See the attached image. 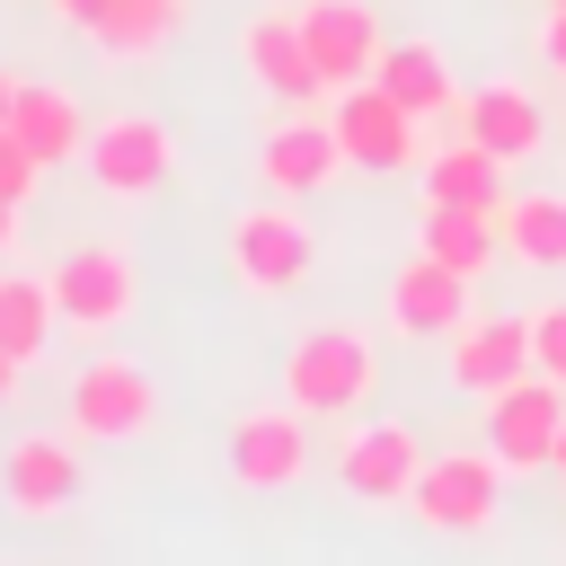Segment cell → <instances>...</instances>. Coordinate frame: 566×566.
Listing matches in <instances>:
<instances>
[{
	"label": "cell",
	"instance_id": "6da1fadb",
	"mask_svg": "<svg viewBox=\"0 0 566 566\" xmlns=\"http://www.w3.org/2000/svg\"><path fill=\"white\" fill-rule=\"evenodd\" d=\"M380 380V354L363 327H301L283 354V407L301 416H354Z\"/></svg>",
	"mask_w": 566,
	"mask_h": 566
},
{
	"label": "cell",
	"instance_id": "7a4b0ae2",
	"mask_svg": "<svg viewBox=\"0 0 566 566\" xmlns=\"http://www.w3.org/2000/svg\"><path fill=\"white\" fill-rule=\"evenodd\" d=\"M133 301H142V274H133V256H124L115 239H88V248H71V256L53 265V310H62V327L106 336V327L133 318Z\"/></svg>",
	"mask_w": 566,
	"mask_h": 566
},
{
	"label": "cell",
	"instance_id": "3957f363",
	"mask_svg": "<svg viewBox=\"0 0 566 566\" xmlns=\"http://www.w3.org/2000/svg\"><path fill=\"white\" fill-rule=\"evenodd\" d=\"M495 504H504V460L495 451H442V460H424V478L407 495V513L424 531H486Z\"/></svg>",
	"mask_w": 566,
	"mask_h": 566
},
{
	"label": "cell",
	"instance_id": "277c9868",
	"mask_svg": "<svg viewBox=\"0 0 566 566\" xmlns=\"http://www.w3.org/2000/svg\"><path fill=\"white\" fill-rule=\"evenodd\" d=\"M71 424H80L88 442H133V433L159 424V380H150L142 363H124V354H97V363L71 380Z\"/></svg>",
	"mask_w": 566,
	"mask_h": 566
},
{
	"label": "cell",
	"instance_id": "5b68a950",
	"mask_svg": "<svg viewBox=\"0 0 566 566\" xmlns=\"http://www.w3.org/2000/svg\"><path fill=\"white\" fill-rule=\"evenodd\" d=\"M557 433H566V389L548 371H522L513 389H495L486 407V451L504 469H557Z\"/></svg>",
	"mask_w": 566,
	"mask_h": 566
},
{
	"label": "cell",
	"instance_id": "8992f818",
	"mask_svg": "<svg viewBox=\"0 0 566 566\" xmlns=\"http://www.w3.org/2000/svg\"><path fill=\"white\" fill-rule=\"evenodd\" d=\"M310 256H318V239H310V221L283 212V203H256V212L230 221V274H239L248 292H292V283L310 274Z\"/></svg>",
	"mask_w": 566,
	"mask_h": 566
},
{
	"label": "cell",
	"instance_id": "52a82bcc",
	"mask_svg": "<svg viewBox=\"0 0 566 566\" xmlns=\"http://www.w3.org/2000/svg\"><path fill=\"white\" fill-rule=\"evenodd\" d=\"M416 478H424V442H416V424H354L345 433V451H336V486L354 495V504H407L416 495Z\"/></svg>",
	"mask_w": 566,
	"mask_h": 566
},
{
	"label": "cell",
	"instance_id": "ba28073f",
	"mask_svg": "<svg viewBox=\"0 0 566 566\" xmlns=\"http://www.w3.org/2000/svg\"><path fill=\"white\" fill-rule=\"evenodd\" d=\"M0 495H9L18 522H53V513H71V504L88 495V469H80L71 442H53V433H18L9 460H0Z\"/></svg>",
	"mask_w": 566,
	"mask_h": 566
},
{
	"label": "cell",
	"instance_id": "9c48e42d",
	"mask_svg": "<svg viewBox=\"0 0 566 566\" xmlns=\"http://www.w3.org/2000/svg\"><path fill=\"white\" fill-rule=\"evenodd\" d=\"M336 142H345V168H416V115L380 88V80H363V88H336Z\"/></svg>",
	"mask_w": 566,
	"mask_h": 566
},
{
	"label": "cell",
	"instance_id": "30bf717a",
	"mask_svg": "<svg viewBox=\"0 0 566 566\" xmlns=\"http://www.w3.org/2000/svg\"><path fill=\"white\" fill-rule=\"evenodd\" d=\"M168 168H177V142H168L159 115H106V124L88 133V177H97L106 195H159Z\"/></svg>",
	"mask_w": 566,
	"mask_h": 566
},
{
	"label": "cell",
	"instance_id": "8fae6325",
	"mask_svg": "<svg viewBox=\"0 0 566 566\" xmlns=\"http://www.w3.org/2000/svg\"><path fill=\"white\" fill-rule=\"evenodd\" d=\"M230 478L256 486V495L301 486L310 478V424H301V407H248L230 424Z\"/></svg>",
	"mask_w": 566,
	"mask_h": 566
},
{
	"label": "cell",
	"instance_id": "7c38bea8",
	"mask_svg": "<svg viewBox=\"0 0 566 566\" xmlns=\"http://www.w3.org/2000/svg\"><path fill=\"white\" fill-rule=\"evenodd\" d=\"M301 44H310L327 88H363L380 71V18L363 0H310L301 9Z\"/></svg>",
	"mask_w": 566,
	"mask_h": 566
},
{
	"label": "cell",
	"instance_id": "4fadbf2b",
	"mask_svg": "<svg viewBox=\"0 0 566 566\" xmlns=\"http://www.w3.org/2000/svg\"><path fill=\"white\" fill-rule=\"evenodd\" d=\"M9 133L35 150V168H62V159H88V106L53 80H18V106H9Z\"/></svg>",
	"mask_w": 566,
	"mask_h": 566
},
{
	"label": "cell",
	"instance_id": "5bb4252c",
	"mask_svg": "<svg viewBox=\"0 0 566 566\" xmlns=\"http://www.w3.org/2000/svg\"><path fill=\"white\" fill-rule=\"evenodd\" d=\"M522 371H539V363H531V318H478V327H460V345H451V389L495 398V389H513Z\"/></svg>",
	"mask_w": 566,
	"mask_h": 566
},
{
	"label": "cell",
	"instance_id": "9a60e30c",
	"mask_svg": "<svg viewBox=\"0 0 566 566\" xmlns=\"http://www.w3.org/2000/svg\"><path fill=\"white\" fill-rule=\"evenodd\" d=\"M460 310H469V274H451L442 256H407L398 274H389V318L407 327V336H451L460 327Z\"/></svg>",
	"mask_w": 566,
	"mask_h": 566
},
{
	"label": "cell",
	"instance_id": "2e32d148",
	"mask_svg": "<svg viewBox=\"0 0 566 566\" xmlns=\"http://www.w3.org/2000/svg\"><path fill=\"white\" fill-rule=\"evenodd\" d=\"M460 133H469V142H486L495 159H531V150L548 142V115H539V97H531V88H513V80H486V88H469V106H460Z\"/></svg>",
	"mask_w": 566,
	"mask_h": 566
},
{
	"label": "cell",
	"instance_id": "e0dca14e",
	"mask_svg": "<svg viewBox=\"0 0 566 566\" xmlns=\"http://www.w3.org/2000/svg\"><path fill=\"white\" fill-rule=\"evenodd\" d=\"M256 168H265V186H274V195H318V186L345 168V142H336V124L292 115V124H274V133H265Z\"/></svg>",
	"mask_w": 566,
	"mask_h": 566
},
{
	"label": "cell",
	"instance_id": "ac0fdd59",
	"mask_svg": "<svg viewBox=\"0 0 566 566\" xmlns=\"http://www.w3.org/2000/svg\"><path fill=\"white\" fill-rule=\"evenodd\" d=\"M239 53H248V71H256V88H274V97H292V106H310L327 80H318V62H310V44H301V18H248V35H239Z\"/></svg>",
	"mask_w": 566,
	"mask_h": 566
},
{
	"label": "cell",
	"instance_id": "d6986e66",
	"mask_svg": "<svg viewBox=\"0 0 566 566\" xmlns=\"http://www.w3.org/2000/svg\"><path fill=\"white\" fill-rule=\"evenodd\" d=\"M416 124H433V115H451L460 106V80H451V62H442V44H424V35H407V44H380V71H371Z\"/></svg>",
	"mask_w": 566,
	"mask_h": 566
},
{
	"label": "cell",
	"instance_id": "ffe728a7",
	"mask_svg": "<svg viewBox=\"0 0 566 566\" xmlns=\"http://www.w3.org/2000/svg\"><path fill=\"white\" fill-rule=\"evenodd\" d=\"M424 203H460V212H504V159L486 142H442L424 159Z\"/></svg>",
	"mask_w": 566,
	"mask_h": 566
},
{
	"label": "cell",
	"instance_id": "44dd1931",
	"mask_svg": "<svg viewBox=\"0 0 566 566\" xmlns=\"http://www.w3.org/2000/svg\"><path fill=\"white\" fill-rule=\"evenodd\" d=\"M416 248L424 256H442L451 274H486L495 265V248H504V230H495V212H460V203H424V221H416Z\"/></svg>",
	"mask_w": 566,
	"mask_h": 566
},
{
	"label": "cell",
	"instance_id": "7402d4cb",
	"mask_svg": "<svg viewBox=\"0 0 566 566\" xmlns=\"http://www.w3.org/2000/svg\"><path fill=\"white\" fill-rule=\"evenodd\" d=\"M62 310H53V274H0V354L35 363L53 345Z\"/></svg>",
	"mask_w": 566,
	"mask_h": 566
},
{
	"label": "cell",
	"instance_id": "603a6c76",
	"mask_svg": "<svg viewBox=\"0 0 566 566\" xmlns=\"http://www.w3.org/2000/svg\"><path fill=\"white\" fill-rule=\"evenodd\" d=\"M177 18H186V0H106V18L88 27V44L115 53V62H142V53H159L177 35Z\"/></svg>",
	"mask_w": 566,
	"mask_h": 566
},
{
	"label": "cell",
	"instance_id": "cb8c5ba5",
	"mask_svg": "<svg viewBox=\"0 0 566 566\" xmlns=\"http://www.w3.org/2000/svg\"><path fill=\"white\" fill-rule=\"evenodd\" d=\"M495 230L522 265H566V195H504Z\"/></svg>",
	"mask_w": 566,
	"mask_h": 566
},
{
	"label": "cell",
	"instance_id": "d4e9b609",
	"mask_svg": "<svg viewBox=\"0 0 566 566\" xmlns=\"http://www.w3.org/2000/svg\"><path fill=\"white\" fill-rule=\"evenodd\" d=\"M35 177H44V168H35V150H27V142H18L9 124H0V203H9V212H27Z\"/></svg>",
	"mask_w": 566,
	"mask_h": 566
},
{
	"label": "cell",
	"instance_id": "484cf974",
	"mask_svg": "<svg viewBox=\"0 0 566 566\" xmlns=\"http://www.w3.org/2000/svg\"><path fill=\"white\" fill-rule=\"evenodd\" d=\"M531 363H539V371H548V380L566 389V301L531 318Z\"/></svg>",
	"mask_w": 566,
	"mask_h": 566
},
{
	"label": "cell",
	"instance_id": "4316f807",
	"mask_svg": "<svg viewBox=\"0 0 566 566\" xmlns=\"http://www.w3.org/2000/svg\"><path fill=\"white\" fill-rule=\"evenodd\" d=\"M53 18H62V27H80V35H88V27H97V18H106V0H53Z\"/></svg>",
	"mask_w": 566,
	"mask_h": 566
},
{
	"label": "cell",
	"instance_id": "83f0119b",
	"mask_svg": "<svg viewBox=\"0 0 566 566\" xmlns=\"http://www.w3.org/2000/svg\"><path fill=\"white\" fill-rule=\"evenodd\" d=\"M539 44H548V62L566 71V9H548V35H539Z\"/></svg>",
	"mask_w": 566,
	"mask_h": 566
},
{
	"label": "cell",
	"instance_id": "f1b7e54d",
	"mask_svg": "<svg viewBox=\"0 0 566 566\" xmlns=\"http://www.w3.org/2000/svg\"><path fill=\"white\" fill-rule=\"evenodd\" d=\"M18 380H27V363H18V354H0V407L18 398Z\"/></svg>",
	"mask_w": 566,
	"mask_h": 566
},
{
	"label": "cell",
	"instance_id": "f546056e",
	"mask_svg": "<svg viewBox=\"0 0 566 566\" xmlns=\"http://www.w3.org/2000/svg\"><path fill=\"white\" fill-rule=\"evenodd\" d=\"M9 248H18V212L0 203V256H9Z\"/></svg>",
	"mask_w": 566,
	"mask_h": 566
},
{
	"label": "cell",
	"instance_id": "4dcf8cb0",
	"mask_svg": "<svg viewBox=\"0 0 566 566\" xmlns=\"http://www.w3.org/2000/svg\"><path fill=\"white\" fill-rule=\"evenodd\" d=\"M9 106H18V80H9V71H0V124H9Z\"/></svg>",
	"mask_w": 566,
	"mask_h": 566
},
{
	"label": "cell",
	"instance_id": "1f68e13d",
	"mask_svg": "<svg viewBox=\"0 0 566 566\" xmlns=\"http://www.w3.org/2000/svg\"><path fill=\"white\" fill-rule=\"evenodd\" d=\"M557 478H566V433H557Z\"/></svg>",
	"mask_w": 566,
	"mask_h": 566
},
{
	"label": "cell",
	"instance_id": "d6a6232c",
	"mask_svg": "<svg viewBox=\"0 0 566 566\" xmlns=\"http://www.w3.org/2000/svg\"><path fill=\"white\" fill-rule=\"evenodd\" d=\"M548 9H566V0H548Z\"/></svg>",
	"mask_w": 566,
	"mask_h": 566
}]
</instances>
